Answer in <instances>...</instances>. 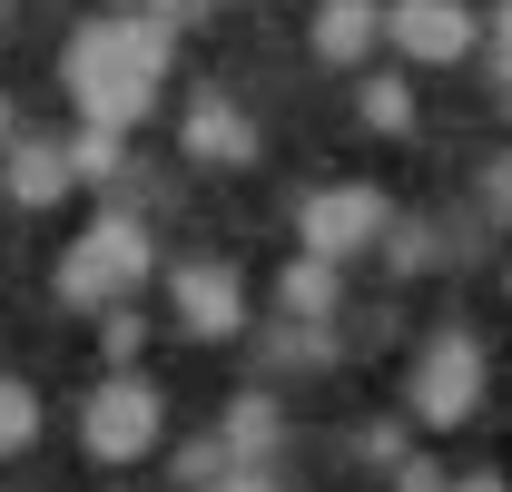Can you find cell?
<instances>
[{
  "mask_svg": "<svg viewBox=\"0 0 512 492\" xmlns=\"http://www.w3.org/2000/svg\"><path fill=\"white\" fill-rule=\"evenodd\" d=\"M148 10H158V0H148Z\"/></svg>",
  "mask_w": 512,
  "mask_h": 492,
  "instance_id": "22",
  "label": "cell"
},
{
  "mask_svg": "<svg viewBox=\"0 0 512 492\" xmlns=\"http://www.w3.org/2000/svg\"><path fill=\"white\" fill-rule=\"evenodd\" d=\"M217 492H276V483H266V473H256V463H247V473H227V483H217Z\"/></svg>",
  "mask_w": 512,
  "mask_h": 492,
  "instance_id": "18",
  "label": "cell"
},
{
  "mask_svg": "<svg viewBox=\"0 0 512 492\" xmlns=\"http://www.w3.org/2000/svg\"><path fill=\"white\" fill-rule=\"evenodd\" d=\"M60 79L79 99L89 128H138L158 109V79H168V20L148 10H109V20H79L60 50Z\"/></svg>",
  "mask_w": 512,
  "mask_h": 492,
  "instance_id": "1",
  "label": "cell"
},
{
  "mask_svg": "<svg viewBox=\"0 0 512 492\" xmlns=\"http://www.w3.org/2000/svg\"><path fill=\"white\" fill-rule=\"evenodd\" d=\"M168 315L188 325V335H237L247 325V286H237V266H217V256H197V266H178L168 276Z\"/></svg>",
  "mask_w": 512,
  "mask_h": 492,
  "instance_id": "6",
  "label": "cell"
},
{
  "mask_svg": "<svg viewBox=\"0 0 512 492\" xmlns=\"http://www.w3.org/2000/svg\"><path fill=\"white\" fill-rule=\"evenodd\" d=\"M197 10H217V0H158V20H197Z\"/></svg>",
  "mask_w": 512,
  "mask_h": 492,
  "instance_id": "19",
  "label": "cell"
},
{
  "mask_svg": "<svg viewBox=\"0 0 512 492\" xmlns=\"http://www.w3.org/2000/svg\"><path fill=\"white\" fill-rule=\"evenodd\" d=\"M158 424H168V404H158V384L148 374H99L89 384V404H79V443L99 453V463H138L148 443H158Z\"/></svg>",
  "mask_w": 512,
  "mask_h": 492,
  "instance_id": "4",
  "label": "cell"
},
{
  "mask_svg": "<svg viewBox=\"0 0 512 492\" xmlns=\"http://www.w3.org/2000/svg\"><path fill=\"white\" fill-rule=\"evenodd\" d=\"M276 306L306 315V325H316V315H335V256H296V266L276 276Z\"/></svg>",
  "mask_w": 512,
  "mask_h": 492,
  "instance_id": "11",
  "label": "cell"
},
{
  "mask_svg": "<svg viewBox=\"0 0 512 492\" xmlns=\"http://www.w3.org/2000/svg\"><path fill=\"white\" fill-rule=\"evenodd\" d=\"M375 40H384V10H375V0H325V10H316V60L345 69V60H365Z\"/></svg>",
  "mask_w": 512,
  "mask_h": 492,
  "instance_id": "10",
  "label": "cell"
},
{
  "mask_svg": "<svg viewBox=\"0 0 512 492\" xmlns=\"http://www.w3.org/2000/svg\"><path fill=\"white\" fill-rule=\"evenodd\" d=\"M0 128H10V109H0Z\"/></svg>",
  "mask_w": 512,
  "mask_h": 492,
  "instance_id": "21",
  "label": "cell"
},
{
  "mask_svg": "<svg viewBox=\"0 0 512 492\" xmlns=\"http://www.w3.org/2000/svg\"><path fill=\"white\" fill-rule=\"evenodd\" d=\"M296 237H306V256H365L375 237H394V197L365 178H345V187H316L306 197V217H296Z\"/></svg>",
  "mask_w": 512,
  "mask_h": 492,
  "instance_id": "5",
  "label": "cell"
},
{
  "mask_svg": "<svg viewBox=\"0 0 512 492\" xmlns=\"http://www.w3.org/2000/svg\"><path fill=\"white\" fill-rule=\"evenodd\" d=\"M30 433H40V404H30V394H20V384L0 374V453H20Z\"/></svg>",
  "mask_w": 512,
  "mask_h": 492,
  "instance_id": "13",
  "label": "cell"
},
{
  "mask_svg": "<svg viewBox=\"0 0 512 492\" xmlns=\"http://www.w3.org/2000/svg\"><path fill=\"white\" fill-rule=\"evenodd\" d=\"M69 168H79V178H119V128H79Z\"/></svg>",
  "mask_w": 512,
  "mask_h": 492,
  "instance_id": "14",
  "label": "cell"
},
{
  "mask_svg": "<svg viewBox=\"0 0 512 492\" xmlns=\"http://www.w3.org/2000/svg\"><path fill=\"white\" fill-rule=\"evenodd\" d=\"M493 69H503V79H512V10H503V20H493Z\"/></svg>",
  "mask_w": 512,
  "mask_h": 492,
  "instance_id": "17",
  "label": "cell"
},
{
  "mask_svg": "<svg viewBox=\"0 0 512 492\" xmlns=\"http://www.w3.org/2000/svg\"><path fill=\"white\" fill-rule=\"evenodd\" d=\"M444 492H503V483H493V473H473V483H444Z\"/></svg>",
  "mask_w": 512,
  "mask_h": 492,
  "instance_id": "20",
  "label": "cell"
},
{
  "mask_svg": "<svg viewBox=\"0 0 512 492\" xmlns=\"http://www.w3.org/2000/svg\"><path fill=\"white\" fill-rule=\"evenodd\" d=\"M384 40H394L404 60H463L483 30H473L463 0H384Z\"/></svg>",
  "mask_w": 512,
  "mask_h": 492,
  "instance_id": "7",
  "label": "cell"
},
{
  "mask_svg": "<svg viewBox=\"0 0 512 492\" xmlns=\"http://www.w3.org/2000/svg\"><path fill=\"white\" fill-rule=\"evenodd\" d=\"M69 148H50V138H20L10 148V168H0V187H10V207H60L69 197Z\"/></svg>",
  "mask_w": 512,
  "mask_h": 492,
  "instance_id": "9",
  "label": "cell"
},
{
  "mask_svg": "<svg viewBox=\"0 0 512 492\" xmlns=\"http://www.w3.org/2000/svg\"><path fill=\"white\" fill-rule=\"evenodd\" d=\"M483 374H493L483 335H473V325H444V335H424V355L404 374V404H414L424 424H463V414L483 404Z\"/></svg>",
  "mask_w": 512,
  "mask_h": 492,
  "instance_id": "3",
  "label": "cell"
},
{
  "mask_svg": "<svg viewBox=\"0 0 512 492\" xmlns=\"http://www.w3.org/2000/svg\"><path fill=\"white\" fill-rule=\"evenodd\" d=\"M148 266H158L148 227H138V217H99V227H79V237H69L60 296H69V306H119V296L148 286Z\"/></svg>",
  "mask_w": 512,
  "mask_h": 492,
  "instance_id": "2",
  "label": "cell"
},
{
  "mask_svg": "<svg viewBox=\"0 0 512 492\" xmlns=\"http://www.w3.org/2000/svg\"><path fill=\"white\" fill-rule=\"evenodd\" d=\"M394 492H444V473H434V463H404V473H394Z\"/></svg>",
  "mask_w": 512,
  "mask_h": 492,
  "instance_id": "16",
  "label": "cell"
},
{
  "mask_svg": "<svg viewBox=\"0 0 512 492\" xmlns=\"http://www.w3.org/2000/svg\"><path fill=\"white\" fill-rule=\"evenodd\" d=\"M266 433H276V404H266V394H247V404L227 414V443H237V463H256V443H266Z\"/></svg>",
  "mask_w": 512,
  "mask_h": 492,
  "instance_id": "12",
  "label": "cell"
},
{
  "mask_svg": "<svg viewBox=\"0 0 512 492\" xmlns=\"http://www.w3.org/2000/svg\"><path fill=\"white\" fill-rule=\"evenodd\" d=\"M365 119L375 128H414V89H404V79H375V89H365Z\"/></svg>",
  "mask_w": 512,
  "mask_h": 492,
  "instance_id": "15",
  "label": "cell"
},
{
  "mask_svg": "<svg viewBox=\"0 0 512 492\" xmlns=\"http://www.w3.org/2000/svg\"><path fill=\"white\" fill-rule=\"evenodd\" d=\"M178 138H188V158H207V168H256V128L237 119V99H217V89L188 99V128H178Z\"/></svg>",
  "mask_w": 512,
  "mask_h": 492,
  "instance_id": "8",
  "label": "cell"
}]
</instances>
